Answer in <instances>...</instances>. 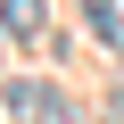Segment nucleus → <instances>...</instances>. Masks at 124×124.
Masks as SVG:
<instances>
[{
	"instance_id": "obj_2",
	"label": "nucleus",
	"mask_w": 124,
	"mask_h": 124,
	"mask_svg": "<svg viewBox=\"0 0 124 124\" xmlns=\"http://www.w3.org/2000/svg\"><path fill=\"white\" fill-rule=\"evenodd\" d=\"M41 25H50L41 0H0V33L8 41H41Z\"/></svg>"
},
{
	"instance_id": "obj_3",
	"label": "nucleus",
	"mask_w": 124,
	"mask_h": 124,
	"mask_svg": "<svg viewBox=\"0 0 124 124\" xmlns=\"http://www.w3.org/2000/svg\"><path fill=\"white\" fill-rule=\"evenodd\" d=\"M83 17H91V33H99V41H108V50H116V41H124V25H116V0H83Z\"/></svg>"
},
{
	"instance_id": "obj_1",
	"label": "nucleus",
	"mask_w": 124,
	"mask_h": 124,
	"mask_svg": "<svg viewBox=\"0 0 124 124\" xmlns=\"http://www.w3.org/2000/svg\"><path fill=\"white\" fill-rule=\"evenodd\" d=\"M8 116H66V91L58 83H33V75H8Z\"/></svg>"
}]
</instances>
